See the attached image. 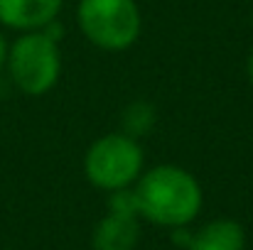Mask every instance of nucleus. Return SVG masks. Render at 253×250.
I'll return each mask as SVG.
<instances>
[{"label":"nucleus","instance_id":"7ed1b4c3","mask_svg":"<svg viewBox=\"0 0 253 250\" xmlns=\"http://www.w3.org/2000/svg\"><path fill=\"white\" fill-rule=\"evenodd\" d=\"M77 20L86 39L103 52L133 47L143 27L135 0H79Z\"/></svg>","mask_w":253,"mask_h":250},{"label":"nucleus","instance_id":"f03ea898","mask_svg":"<svg viewBox=\"0 0 253 250\" xmlns=\"http://www.w3.org/2000/svg\"><path fill=\"white\" fill-rule=\"evenodd\" d=\"M12 83L25 96H44L49 93L62 74V52L54 37L44 30L22 32L7 47L5 62Z\"/></svg>","mask_w":253,"mask_h":250},{"label":"nucleus","instance_id":"9d476101","mask_svg":"<svg viewBox=\"0 0 253 250\" xmlns=\"http://www.w3.org/2000/svg\"><path fill=\"white\" fill-rule=\"evenodd\" d=\"M246 71H249V81L253 86V52L249 54V64H246Z\"/></svg>","mask_w":253,"mask_h":250},{"label":"nucleus","instance_id":"20e7f679","mask_svg":"<svg viewBox=\"0 0 253 250\" xmlns=\"http://www.w3.org/2000/svg\"><path fill=\"white\" fill-rule=\"evenodd\" d=\"M143 147L126 133H108L98 138L84 157L86 179L103 191H118L133 186L143 174Z\"/></svg>","mask_w":253,"mask_h":250},{"label":"nucleus","instance_id":"423d86ee","mask_svg":"<svg viewBox=\"0 0 253 250\" xmlns=\"http://www.w3.org/2000/svg\"><path fill=\"white\" fill-rule=\"evenodd\" d=\"M140 241V218L130 214L108 211L93 228V250H135Z\"/></svg>","mask_w":253,"mask_h":250},{"label":"nucleus","instance_id":"f257e3e1","mask_svg":"<svg viewBox=\"0 0 253 250\" xmlns=\"http://www.w3.org/2000/svg\"><path fill=\"white\" fill-rule=\"evenodd\" d=\"M140 218L163 226L184 228L202 211V186L197 177L177 165H158L133 184Z\"/></svg>","mask_w":253,"mask_h":250},{"label":"nucleus","instance_id":"0eeeda50","mask_svg":"<svg viewBox=\"0 0 253 250\" xmlns=\"http://www.w3.org/2000/svg\"><path fill=\"white\" fill-rule=\"evenodd\" d=\"M187 250H246V231L234 218H214L189 233Z\"/></svg>","mask_w":253,"mask_h":250},{"label":"nucleus","instance_id":"6e6552de","mask_svg":"<svg viewBox=\"0 0 253 250\" xmlns=\"http://www.w3.org/2000/svg\"><path fill=\"white\" fill-rule=\"evenodd\" d=\"M153 125H155V110H153L148 103L138 101V103H130V106L126 108V113H123V133H126V135H130V138L138 140V138L145 135Z\"/></svg>","mask_w":253,"mask_h":250},{"label":"nucleus","instance_id":"1a4fd4ad","mask_svg":"<svg viewBox=\"0 0 253 250\" xmlns=\"http://www.w3.org/2000/svg\"><path fill=\"white\" fill-rule=\"evenodd\" d=\"M7 47H10V44L5 42V35L0 32V69H2L5 62H7Z\"/></svg>","mask_w":253,"mask_h":250},{"label":"nucleus","instance_id":"39448f33","mask_svg":"<svg viewBox=\"0 0 253 250\" xmlns=\"http://www.w3.org/2000/svg\"><path fill=\"white\" fill-rule=\"evenodd\" d=\"M64 0H0V25L17 32H35L52 25Z\"/></svg>","mask_w":253,"mask_h":250}]
</instances>
